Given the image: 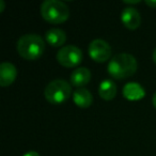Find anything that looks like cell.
Segmentation results:
<instances>
[{
  "instance_id": "cell-1",
  "label": "cell",
  "mask_w": 156,
  "mask_h": 156,
  "mask_svg": "<svg viewBox=\"0 0 156 156\" xmlns=\"http://www.w3.org/2000/svg\"><path fill=\"white\" fill-rule=\"evenodd\" d=\"M138 69V63L134 56L125 52H121L111 58L108 63V73L115 79H126L133 76Z\"/></svg>"
},
{
  "instance_id": "cell-2",
  "label": "cell",
  "mask_w": 156,
  "mask_h": 156,
  "mask_svg": "<svg viewBox=\"0 0 156 156\" xmlns=\"http://www.w3.org/2000/svg\"><path fill=\"white\" fill-rule=\"evenodd\" d=\"M16 49L22 58L28 61H34L43 55L45 42L39 34L29 33L20 37L16 44Z\"/></svg>"
},
{
  "instance_id": "cell-3",
  "label": "cell",
  "mask_w": 156,
  "mask_h": 156,
  "mask_svg": "<svg viewBox=\"0 0 156 156\" xmlns=\"http://www.w3.org/2000/svg\"><path fill=\"white\" fill-rule=\"evenodd\" d=\"M41 16L49 24H62L69 17V7L59 0H46L41 5Z\"/></svg>"
},
{
  "instance_id": "cell-4",
  "label": "cell",
  "mask_w": 156,
  "mask_h": 156,
  "mask_svg": "<svg viewBox=\"0 0 156 156\" xmlns=\"http://www.w3.org/2000/svg\"><path fill=\"white\" fill-rule=\"evenodd\" d=\"M72 94V87L63 79L51 80L45 88L44 95L48 103L54 105L63 104L69 98Z\"/></svg>"
},
{
  "instance_id": "cell-5",
  "label": "cell",
  "mask_w": 156,
  "mask_h": 156,
  "mask_svg": "<svg viewBox=\"0 0 156 156\" xmlns=\"http://www.w3.org/2000/svg\"><path fill=\"white\" fill-rule=\"evenodd\" d=\"M83 55L80 48L74 45H67L62 47L57 52V61L64 67H75L80 64Z\"/></svg>"
},
{
  "instance_id": "cell-6",
  "label": "cell",
  "mask_w": 156,
  "mask_h": 156,
  "mask_svg": "<svg viewBox=\"0 0 156 156\" xmlns=\"http://www.w3.org/2000/svg\"><path fill=\"white\" fill-rule=\"evenodd\" d=\"M89 56L95 62L104 63L111 57V47L106 41L101 39L93 40L89 44Z\"/></svg>"
},
{
  "instance_id": "cell-7",
  "label": "cell",
  "mask_w": 156,
  "mask_h": 156,
  "mask_svg": "<svg viewBox=\"0 0 156 156\" xmlns=\"http://www.w3.org/2000/svg\"><path fill=\"white\" fill-rule=\"evenodd\" d=\"M121 20L127 29L136 30L141 24V16L140 13L135 8L127 7L122 11Z\"/></svg>"
},
{
  "instance_id": "cell-8",
  "label": "cell",
  "mask_w": 156,
  "mask_h": 156,
  "mask_svg": "<svg viewBox=\"0 0 156 156\" xmlns=\"http://www.w3.org/2000/svg\"><path fill=\"white\" fill-rule=\"evenodd\" d=\"M17 76V69L15 65L10 62H3L0 64V86L3 88L9 87L15 81Z\"/></svg>"
},
{
  "instance_id": "cell-9",
  "label": "cell",
  "mask_w": 156,
  "mask_h": 156,
  "mask_svg": "<svg viewBox=\"0 0 156 156\" xmlns=\"http://www.w3.org/2000/svg\"><path fill=\"white\" fill-rule=\"evenodd\" d=\"M91 80V72L87 67H78L71 74V83L76 88H83Z\"/></svg>"
},
{
  "instance_id": "cell-10",
  "label": "cell",
  "mask_w": 156,
  "mask_h": 156,
  "mask_svg": "<svg viewBox=\"0 0 156 156\" xmlns=\"http://www.w3.org/2000/svg\"><path fill=\"white\" fill-rule=\"evenodd\" d=\"M73 101L76 106L80 108H88L93 103V96L86 88H79L73 93Z\"/></svg>"
},
{
  "instance_id": "cell-11",
  "label": "cell",
  "mask_w": 156,
  "mask_h": 156,
  "mask_svg": "<svg viewBox=\"0 0 156 156\" xmlns=\"http://www.w3.org/2000/svg\"><path fill=\"white\" fill-rule=\"evenodd\" d=\"M123 95L128 101H139L144 98L145 91L139 83H128L123 88Z\"/></svg>"
},
{
  "instance_id": "cell-12",
  "label": "cell",
  "mask_w": 156,
  "mask_h": 156,
  "mask_svg": "<svg viewBox=\"0 0 156 156\" xmlns=\"http://www.w3.org/2000/svg\"><path fill=\"white\" fill-rule=\"evenodd\" d=\"M45 40L52 47H60L66 42V34L59 28H51L45 33Z\"/></svg>"
},
{
  "instance_id": "cell-13",
  "label": "cell",
  "mask_w": 156,
  "mask_h": 156,
  "mask_svg": "<svg viewBox=\"0 0 156 156\" xmlns=\"http://www.w3.org/2000/svg\"><path fill=\"white\" fill-rule=\"evenodd\" d=\"M117 91L118 89L115 83L112 80H109V79L102 81L100 88H98V94L105 101H111L112 98H115V95H117Z\"/></svg>"
},
{
  "instance_id": "cell-14",
  "label": "cell",
  "mask_w": 156,
  "mask_h": 156,
  "mask_svg": "<svg viewBox=\"0 0 156 156\" xmlns=\"http://www.w3.org/2000/svg\"><path fill=\"white\" fill-rule=\"evenodd\" d=\"M144 2H145V5H149L150 8H154V9L156 8V0H145Z\"/></svg>"
},
{
  "instance_id": "cell-15",
  "label": "cell",
  "mask_w": 156,
  "mask_h": 156,
  "mask_svg": "<svg viewBox=\"0 0 156 156\" xmlns=\"http://www.w3.org/2000/svg\"><path fill=\"white\" fill-rule=\"evenodd\" d=\"M124 3H125V5H137V3H140V1H139V0H135V1H129V0H124L123 1Z\"/></svg>"
},
{
  "instance_id": "cell-16",
  "label": "cell",
  "mask_w": 156,
  "mask_h": 156,
  "mask_svg": "<svg viewBox=\"0 0 156 156\" xmlns=\"http://www.w3.org/2000/svg\"><path fill=\"white\" fill-rule=\"evenodd\" d=\"M24 156H40L39 155V153L37 152H35V151H30V152H28V153H26Z\"/></svg>"
},
{
  "instance_id": "cell-17",
  "label": "cell",
  "mask_w": 156,
  "mask_h": 156,
  "mask_svg": "<svg viewBox=\"0 0 156 156\" xmlns=\"http://www.w3.org/2000/svg\"><path fill=\"white\" fill-rule=\"evenodd\" d=\"M3 10H5V1L0 0V12H3Z\"/></svg>"
},
{
  "instance_id": "cell-18",
  "label": "cell",
  "mask_w": 156,
  "mask_h": 156,
  "mask_svg": "<svg viewBox=\"0 0 156 156\" xmlns=\"http://www.w3.org/2000/svg\"><path fill=\"white\" fill-rule=\"evenodd\" d=\"M152 103H153V106L156 108V92H155V94L153 95V98H152Z\"/></svg>"
},
{
  "instance_id": "cell-19",
  "label": "cell",
  "mask_w": 156,
  "mask_h": 156,
  "mask_svg": "<svg viewBox=\"0 0 156 156\" xmlns=\"http://www.w3.org/2000/svg\"><path fill=\"white\" fill-rule=\"evenodd\" d=\"M152 59H153L154 63L156 64V48L154 49V51H153V55H152Z\"/></svg>"
}]
</instances>
